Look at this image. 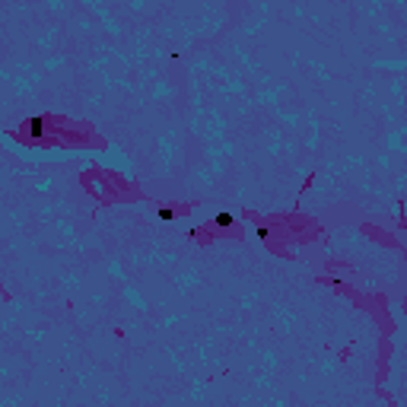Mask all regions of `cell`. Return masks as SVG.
<instances>
[{
  "label": "cell",
  "mask_w": 407,
  "mask_h": 407,
  "mask_svg": "<svg viewBox=\"0 0 407 407\" xmlns=\"http://www.w3.org/2000/svg\"><path fill=\"white\" fill-rule=\"evenodd\" d=\"M23 128H26V134H29V137H42L45 134V118H29Z\"/></svg>",
  "instance_id": "cell-1"
},
{
  "label": "cell",
  "mask_w": 407,
  "mask_h": 407,
  "mask_svg": "<svg viewBox=\"0 0 407 407\" xmlns=\"http://www.w3.org/2000/svg\"><path fill=\"white\" fill-rule=\"evenodd\" d=\"M213 223H217V229H229V226H236V217H232L229 210H219Z\"/></svg>",
  "instance_id": "cell-2"
},
{
  "label": "cell",
  "mask_w": 407,
  "mask_h": 407,
  "mask_svg": "<svg viewBox=\"0 0 407 407\" xmlns=\"http://www.w3.org/2000/svg\"><path fill=\"white\" fill-rule=\"evenodd\" d=\"M172 217H175V210H169V207H163V210H159V219H163V223H169Z\"/></svg>",
  "instance_id": "cell-3"
}]
</instances>
